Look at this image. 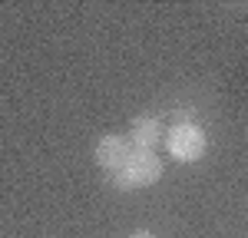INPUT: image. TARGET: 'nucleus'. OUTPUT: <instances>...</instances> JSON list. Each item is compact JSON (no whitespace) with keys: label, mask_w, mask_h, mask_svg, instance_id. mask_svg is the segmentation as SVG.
I'll return each mask as SVG.
<instances>
[{"label":"nucleus","mask_w":248,"mask_h":238,"mask_svg":"<svg viewBox=\"0 0 248 238\" xmlns=\"http://www.w3.org/2000/svg\"><path fill=\"white\" fill-rule=\"evenodd\" d=\"M159 176H162V162L155 159L153 149H133L123 172H116V185L119 189H139V185L159 182Z\"/></svg>","instance_id":"nucleus-1"},{"label":"nucleus","mask_w":248,"mask_h":238,"mask_svg":"<svg viewBox=\"0 0 248 238\" xmlns=\"http://www.w3.org/2000/svg\"><path fill=\"white\" fill-rule=\"evenodd\" d=\"M169 152L179 162H195V159L205 152V136H202V129H195V126H175L169 133Z\"/></svg>","instance_id":"nucleus-2"},{"label":"nucleus","mask_w":248,"mask_h":238,"mask_svg":"<svg viewBox=\"0 0 248 238\" xmlns=\"http://www.w3.org/2000/svg\"><path fill=\"white\" fill-rule=\"evenodd\" d=\"M133 156V146L126 142L123 136H106L96 142V162L103 169H123Z\"/></svg>","instance_id":"nucleus-3"},{"label":"nucleus","mask_w":248,"mask_h":238,"mask_svg":"<svg viewBox=\"0 0 248 238\" xmlns=\"http://www.w3.org/2000/svg\"><path fill=\"white\" fill-rule=\"evenodd\" d=\"M155 139H159V122L149 116H139L133 122V139H129V146L133 149H149L155 146Z\"/></svg>","instance_id":"nucleus-4"},{"label":"nucleus","mask_w":248,"mask_h":238,"mask_svg":"<svg viewBox=\"0 0 248 238\" xmlns=\"http://www.w3.org/2000/svg\"><path fill=\"white\" fill-rule=\"evenodd\" d=\"M129 238H155V235H153V232H133Z\"/></svg>","instance_id":"nucleus-5"}]
</instances>
